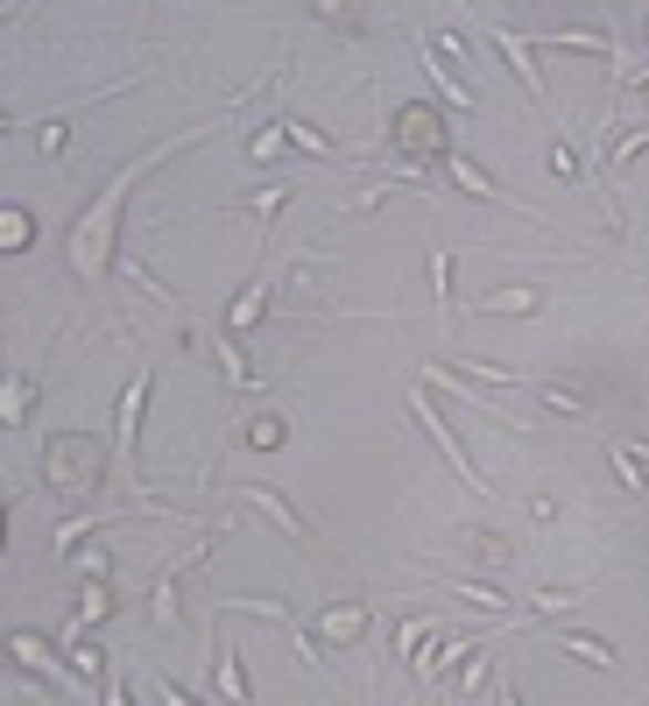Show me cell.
Returning a JSON list of instances; mask_svg holds the SVG:
<instances>
[{
  "label": "cell",
  "mask_w": 649,
  "mask_h": 706,
  "mask_svg": "<svg viewBox=\"0 0 649 706\" xmlns=\"http://www.w3.org/2000/svg\"><path fill=\"white\" fill-rule=\"evenodd\" d=\"M156 693H163V706H198V693H184L177 678H156Z\"/></svg>",
  "instance_id": "obj_28"
},
{
  "label": "cell",
  "mask_w": 649,
  "mask_h": 706,
  "mask_svg": "<svg viewBox=\"0 0 649 706\" xmlns=\"http://www.w3.org/2000/svg\"><path fill=\"white\" fill-rule=\"evenodd\" d=\"M481 311H487V318H515V311H537V290H502V297H487Z\"/></svg>",
  "instance_id": "obj_21"
},
{
  "label": "cell",
  "mask_w": 649,
  "mask_h": 706,
  "mask_svg": "<svg viewBox=\"0 0 649 706\" xmlns=\"http://www.w3.org/2000/svg\"><path fill=\"white\" fill-rule=\"evenodd\" d=\"M529 396H537L544 410L571 417V424H594V403H586V396H571V389H558V381H529Z\"/></svg>",
  "instance_id": "obj_15"
},
{
  "label": "cell",
  "mask_w": 649,
  "mask_h": 706,
  "mask_svg": "<svg viewBox=\"0 0 649 706\" xmlns=\"http://www.w3.org/2000/svg\"><path fill=\"white\" fill-rule=\"evenodd\" d=\"M213 685H219L226 706H247V672H240V657H234L226 636H213Z\"/></svg>",
  "instance_id": "obj_13"
},
{
  "label": "cell",
  "mask_w": 649,
  "mask_h": 706,
  "mask_svg": "<svg viewBox=\"0 0 649 706\" xmlns=\"http://www.w3.org/2000/svg\"><path fill=\"white\" fill-rule=\"evenodd\" d=\"M282 198H297V191H290V184H269V191H247V219H255V234H261V226H269V219L282 213Z\"/></svg>",
  "instance_id": "obj_19"
},
{
  "label": "cell",
  "mask_w": 649,
  "mask_h": 706,
  "mask_svg": "<svg viewBox=\"0 0 649 706\" xmlns=\"http://www.w3.org/2000/svg\"><path fill=\"white\" fill-rule=\"evenodd\" d=\"M410 417H416V424H424V438H431V446H437V452H445V467H452V473H460V481H466V488H487V481H481V473H473V460H466V446H460V438H452V424H445V417H437V403H431V396H424V389H416V381H410Z\"/></svg>",
  "instance_id": "obj_2"
},
{
  "label": "cell",
  "mask_w": 649,
  "mask_h": 706,
  "mask_svg": "<svg viewBox=\"0 0 649 706\" xmlns=\"http://www.w3.org/2000/svg\"><path fill=\"white\" fill-rule=\"evenodd\" d=\"M282 135H290V142L303 149V156H339V142H324V135H318V127H311V121H303V113H282Z\"/></svg>",
  "instance_id": "obj_17"
},
{
  "label": "cell",
  "mask_w": 649,
  "mask_h": 706,
  "mask_svg": "<svg viewBox=\"0 0 649 706\" xmlns=\"http://www.w3.org/2000/svg\"><path fill=\"white\" fill-rule=\"evenodd\" d=\"M311 636H318V643H339V651L360 643V636H368V601H332V607H318Z\"/></svg>",
  "instance_id": "obj_5"
},
{
  "label": "cell",
  "mask_w": 649,
  "mask_h": 706,
  "mask_svg": "<svg viewBox=\"0 0 649 706\" xmlns=\"http://www.w3.org/2000/svg\"><path fill=\"white\" fill-rule=\"evenodd\" d=\"M494 706H523V693H515V685L502 678V685H494Z\"/></svg>",
  "instance_id": "obj_30"
},
{
  "label": "cell",
  "mask_w": 649,
  "mask_h": 706,
  "mask_svg": "<svg viewBox=\"0 0 649 706\" xmlns=\"http://www.w3.org/2000/svg\"><path fill=\"white\" fill-rule=\"evenodd\" d=\"M79 594H85V601H79V622H100V615H113V594H106L100 580H92V586H79Z\"/></svg>",
  "instance_id": "obj_23"
},
{
  "label": "cell",
  "mask_w": 649,
  "mask_h": 706,
  "mask_svg": "<svg viewBox=\"0 0 649 706\" xmlns=\"http://www.w3.org/2000/svg\"><path fill=\"white\" fill-rule=\"evenodd\" d=\"M529 43H544V50H594V57H621L615 35H600V29H544V35H529Z\"/></svg>",
  "instance_id": "obj_14"
},
{
  "label": "cell",
  "mask_w": 649,
  "mask_h": 706,
  "mask_svg": "<svg viewBox=\"0 0 649 706\" xmlns=\"http://www.w3.org/2000/svg\"><path fill=\"white\" fill-rule=\"evenodd\" d=\"M240 494H247V502H255V509H269V516L282 523V538H311V523H303L297 516V502H290V494H282V488H269V481H240Z\"/></svg>",
  "instance_id": "obj_7"
},
{
  "label": "cell",
  "mask_w": 649,
  "mask_h": 706,
  "mask_svg": "<svg viewBox=\"0 0 649 706\" xmlns=\"http://www.w3.org/2000/svg\"><path fill=\"white\" fill-rule=\"evenodd\" d=\"M29 396H35V389H29V381H8V424H22V410H29Z\"/></svg>",
  "instance_id": "obj_27"
},
{
  "label": "cell",
  "mask_w": 649,
  "mask_h": 706,
  "mask_svg": "<svg viewBox=\"0 0 649 706\" xmlns=\"http://www.w3.org/2000/svg\"><path fill=\"white\" fill-rule=\"evenodd\" d=\"M198 559H205V544L190 551V559H177V565H169L163 580H156V594H148V615H156V628H177V580H184V572L198 565Z\"/></svg>",
  "instance_id": "obj_12"
},
{
  "label": "cell",
  "mask_w": 649,
  "mask_h": 706,
  "mask_svg": "<svg viewBox=\"0 0 649 706\" xmlns=\"http://www.w3.org/2000/svg\"><path fill=\"white\" fill-rule=\"evenodd\" d=\"M282 142H290V135H282V121H276V127H261V135H247V156H255V163H261V156H276V149H282Z\"/></svg>",
  "instance_id": "obj_25"
},
{
  "label": "cell",
  "mask_w": 649,
  "mask_h": 706,
  "mask_svg": "<svg viewBox=\"0 0 649 706\" xmlns=\"http://www.w3.org/2000/svg\"><path fill=\"white\" fill-rule=\"evenodd\" d=\"M445 170H452V184H460V191H473V198H494V205H508V213H523L529 226H550L544 213H529V198H508V191L494 184V177H487V170L473 163V156H460V149H445Z\"/></svg>",
  "instance_id": "obj_3"
},
{
  "label": "cell",
  "mask_w": 649,
  "mask_h": 706,
  "mask_svg": "<svg viewBox=\"0 0 649 706\" xmlns=\"http://www.w3.org/2000/svg\"><path fill=\"white\" fill-rule=\"evenodd\" d=\"M431 304H437V311H452V255H445V247L431 255Z\"/></svg>",
  "instance_id": "obj_20"
},
{
  "label": "cell",
  "mask_w": 649,
  "mask_h": 706,
  "mask_svg": "<svg viewBox=\"0 0 649 706\" xmlns=\"http://www.w3.org/2000/svg\"><path fill=\"white\" fill-rule=\"evenodd\" d=\"M494 50H502L508 64H515V79L529 85V100H544V71H537V43H523V35H515V29H494Z\"/></svg>",
  "instance_id": "obj_10"
},
{
  "label": "cell",
  "mask_w": 649,
  "mask_h": 706,
  "mask_svg": "<svg viewBox=\"0 0 649 706\" xmlns=\"http://www.w3.org/2000/svg\"><path fill=\"white\" fill-rule=\"evenodd\" d=\"M0 241H8V247H29V241H35V219H29V213H0Z\"/></svg>",
  "instance_id": "obj_24"
},
{
  "label": "cell",
  "mask_w": 649,
  "mask_h": 706,
  "mask_svg": "<svg viewBox=\"0 0 649 706\" xmlns=\"http://www.w3.org/2000/svg\"><path fill=\"white\" fill-rule=\"evenodd\" d=\"M416 64H424L431 71V85H437V100H445V106H473V85L460 79V71H452L445 64V57H437L431 50V35H416Z\"/></svg>",
  "instance_id": "obj_8"
},
{
  "label": "cell",
  "mask_w": 649,
  "mask_h": 706,
  "mask_svg": "<svg viewBox=\"0 0 649 706\" xmlns=\"http://www.w3.org/2000/svg\"><path fill=\"white\" fill-rule=\"evenodd\" d=\"M148 389H156V368H135V381H127V396H121V460H135V446H142Z\"/></svg>",
  "instance_id": "obj_6"
},
{
  "label": "cell",
  "mask_w": 649,
  "mask_h": 706,
  "mask_svg": "<svg viewBox=\"0 0 649 706\" xmlns=\"http://www.w3.org/2000/svg\"><path fill=\"white\" fill-rule=\"evenodd\" d=\"M558 651H565V657H586V664H594V672H621V657L607 651L600 636H558Z\"/></svg>",
  "instance_id": "obj_16"
},
{
  "label": "cell",
  "mask_w": 649,
  "mask_h": 706,
  "mask_svg": "<svg viewBox=\"0 0 649 706\" xmlns=\"http://www.w3.org/2000/svg\"><path fill=\"white\" fill-rule=\"evenodd\" d=\"M269 290H276L269 276H261V283H247V290H240L234 304H226V332H255L261 318H269Z\"/></svg>",
  "instance_id": "obj_11"
},
{
  "label": "cell",
  "mask_w": 649,
  "mask_h": 706,
  "mask_svg": "<svg viewBox=\"0 0 649 706\" xmlns=\"http://www.w3.org/2000/svg\"><path fill=\"white\" fill-rule=\"evenodd\" d=\"M8 651H14V664H29V672L43 678V685H56V693H71V678H79V672H71V657H56L43 636H29V628H14Z\"/></svg>",
  "instance_id": "obj_4"
},
{
  "label": "cell",
  "mask_w": 649,
  "mask_h": 706,
  "mask_svg": "<svg viewBox=\"0 0 649 706\" xmlns=\"http://www.w3.org/2000/svg\"><path fill=\"white\" fill-rule=\"evenodd\" d=\"M100 706H135V693H127V678H106V699Z\"/></svg>",
  "instance_id": "obj_29"
},
{
  "label": "cell",
  "mask_w": 649,
  "mask_h": 706,
  "mask_svg": "<svg viewBox=\"0 0 649 706\" xmlns=\"http://www.w3.org/2000/svg\"><path fill=\"white\" fill-rule=\"evenodd\" d=\"M395 142L410 149V156H445V135H437V121L424 106H403L395 113Z\"/></svg>",
  "instance_id": "obj_9"
},
{
  "label": "cell",
  "mask_w": 649,
  "mask_h": 706,
  "mask_svg": "<svg viewBox=\"0 0 649 706\" xmlns=\"http://www.w3.org/2000/svg\"><path fill=\"white\" fill-rule=\"evenodd\" d=\"M247 438H255L261 452H276V446H282V417H255V424H247Z\"/></svg>",
  "instance_id": "obj_26"
},
{
  "label": "cell",
  "mask_w": 649,
  "mask_h": 706,
  "mask_svg": "<svg viewBox=\"0 0 649 706\" xmlns=\"http://www.w3.org/2000/svg\"><path fill=\"white\" fill-rule=\"evenodd\" d=\"M615 473H621V488H649V473H642V460H636V446H615Z\"/></svg>",
  "instance_id": "obj_22"
},
{
  "label": "cell",
  "mask_w": 649,
  "mask_h": 706,
  "mask_svg": "<svg viewBox=\"0 0 649 706\" xmlns=\"http://www.w3.org/2000/svg\"><path fill=\"white\" fill-rule=\"evenodd\" d=\"M213 354H219V375L234 381V389H255V368H247V360H240V347H234V332H219V339H213Z\"/></svg>",
  "instance_id": "obj_18"
},
{
  "label": "cell",
  "mask_w": 649,
  "mask_h": 706,
  "mask_svg": "<svg viewBox=\"0 0 649 706\" xmlns=\"http://www.w3.org/2000/svg\"><path fill=\"white\" fill-rule=\"evenodd\" d=\"M213 127H219V121H198L190 135H169V142H156V149H148V156H135V163H121V170H113V177H106V191H100V198H92L85 213H79V226H71V269H79V283H100V276H106V247H113V226H121L127 191H135V184H142V177H148V170H156L163 156H177L184 142H205Z\"/></svg>",
  "instance_id": "obj_1"
}]
</instances>
